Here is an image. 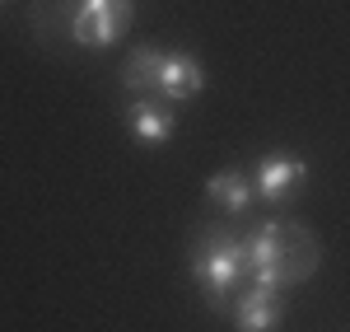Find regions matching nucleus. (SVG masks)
<instances>
[{"label": "nucleus", "instance_id": "obj_9", "mask_svg": "<svg viewBox=\"0 0 350 332\" xmlns=\"http://www.w3.org/2000/svg\"><path fill=\"white\" fill-rule=\"evenodd\" d=\"M70 33H75V42H84V47H112V42L122 38L117 28L103 24L98 14H89L84 5H80V14H75V24H70Z\"/></svg>", "mask_w": 350, "mask_h": 332}, {"label": "nucleus", "instance_id": "obj_4", "mask_svg": "<svg viewBox=\"0 0 350 332\" xmlns=\"http://www.w3.org/2000/svg\"><path fill=\"white\" fill-rule=\"evenodd\" d=\"M126 127H131L135 145H168L173 131H178V117H173V108H168L163 99L140 94V99L126 103Z\"/></svg>", "mask_w": 350, "mask_h": 332}, {"label": "nucleus", "instance_id": "obj_6", "mask_svg": "<svg viewBox=\"0 0 350 332\" xmlns=\"http://www.w3.org/2000/svg\"><path fill=\"white\" fill-rule=\"evenodd\" d=\"M285 318L280 305V290H262V285H247L239 300H234V332H275Z\"/></svg>", "mask_w": 350, "mask_h": 332}, {"label": "nucleus", "instance_id": "obj_3", "mask_svg": "<svg viewBox=\"0 0 350 332\" xmlns=\"http://www.w3.org/2000/svg\"><path fill=\"white\" fill-rule=\"evenodd\" d=\"M304 178H308V164H304L299 155H285V150L267 155L262 164L252 168V188H257V196H262L267 206L290 201V196L304 188Z\"/></svg>", "mask_w": 350, "mask_h": 332}, {"label": "nucleus", "instance_id": "obj_7", "mask_svg": "<svg viewBox=\"0 0 350 332\" xmlns=\"http://www.w3.org/2000/svg\"><path fill=\"white\" fill-rule=\"evenodd\" d=\"M206 196H211L215 206H224L229 216H239V211H247V206L257 201V188H252V178H247L243 168H224V173H215V178L206 183Z\"/></svg>", "mask_w": 350, "mask_h": 332}, {"label": "nucleus", "instance_id": "obj_8", "mask_svg": "<svg viewBox=\"0 0 350 332\" xmlns=\"http://www.w3.org/2000/svg\"><path fill=\"white\" fill-rule=\"evenodd\" d=\"M159 71H163V52L159 47H135L122 66V84L131 94H154L159 89Z\"/></svg>", "mask_w": 350, "mask_h": 332}, {"label": "nucleus", "instance_id": "obj_5", "mask_svg": "<svg viewBox=\"0 0 350 332\" xmlns=\"http://www.w3.org/2000/svg\"><path fill=\"white\" fill-rule=\"evenodd\" d=\"M206 89V66L191 52H163V71H159V94L163 103H187Z\"/></svg>", "mask_w": 350, "mask_h": 332}, {"label": "nucleus", "instance_id": "obj_11", "mask_svg": "<svg viewBox=\"0 0 350 332\" xmlns=\"http://www.w3.org/2000/svg\"><path fill=\"white\" fill-rule=\"evenodd\" d=\"M0 5H5V0H0Z\"/></svg>", "mask_w": 350, "mask_h": 332}, {"label": "nucleus", "instance_id": "obj_10", "mask_svg": "<svg viewBox=\"0 0 350 332\" xmlns=\"http://www.w3.org/2000/svg\"><path fill=\"white\" fill-rule=\"evenodd\" d=\"M84 10L98 14L103 24H112L117 33H126L131 28V14H135V0H84Z\"/></svg>", "mask_w": 350, "mask_h": 332}, {"label": "nucleus", "instance_id": "obj_2", "mask_svg": "<svg viewBox=\"0 0 350 332\" xmlns=\"http://www.w3.org/2000/svg\"><path fill=\"white\" fill-rule=\"evenodd\" d=\"M191 277H196V285H201L206 305L224 309L229 295L247 281V248H243V234L224 229V225L196 229V244H191Z\"/></svg>", "mask_w": 350, "mask_h": 332}, {"label": "nucleus", "instance_id": "obj_1", "mask_svg": "<svg viewBox=\"0 0 350 332\" xmlns=\"http://www.w3.org/2000/svg\"><path fill=\"white\" fill-rule=\"evenodd\" d=\"M243 248H247V277L262 290H290L318 267V244L295 220H262L243 234Z\"/></svg>", "mask_w": 350, "mask_h": 332}]
</instances>
